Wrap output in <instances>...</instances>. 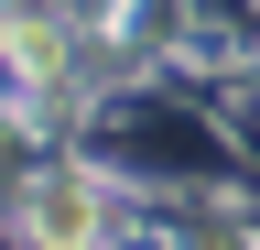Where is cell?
<instances>
[{
	"mask_svg": "<svg viewBox=\"0 0 260 250\" xmlns=\"http://www.w3.org/2000/svg\"><path fill=\"white\" fill-rule=\"evenodd\" d=\"M22 229H32V239H87V229H98V207L76 196V185H44V196L22 207Z\"/></svg>",
	"mask_w": 260,
	"mask_h": 250,
	"instance_id": "6da1fadb",
	"label": "cell"
}]
</instances>
